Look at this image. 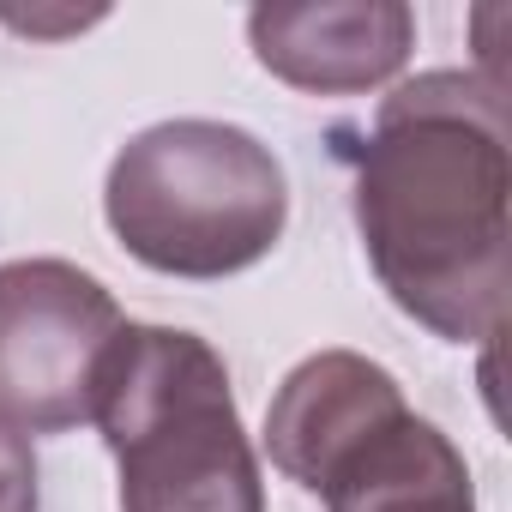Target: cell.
<instances>
[{
	"label": "cell",
	"instance_id": "cell-1",
	"mask_svg": "<svg viewBox=\"0 0 512 512\" xmlns=\"http://www.w3.org/2000/svg\"><path fill=\"white\" fill-rule=\"evenodd\" d=\"M500 73L404 79L356 151V229L380 290L446 344H494L512 290V151Z\"/></svg>",
	"mask_w": 512,
	"mask_h": 512
},
{
	"label": "cell",
	"instance_id": "cell-2",
	"mask_svg": "<svg viewBox=\"0 0 512 512\" xmlns=\"http://www.w3.org/2000/svg\"><path fill=\"white\" fill-rule=\"evenodd\" d=\"M103 217L145 272L217 284L284 241L290 181L247 127L181 115L133 133L103 181Z\"/></svg>",
	"mask_w": 512,
	"mask_h": 512
},
{
	"label": "cell",
	"instance_id": "cell-3",
	"mask_svg": "<svg viewBox=\"0 0 512 512\" xmlns=\"http://www.w3.org/2000/svg\"><path fill=\"white\" fill-rule=\"evenodd\" d=\"M121 470V512H266L223 356L181 326L127 320L91 416Z\"/></svg>",
	"mask_w": 512,
	"mask_h": 512
},
{
	"label": "cell",
	"instance_id": "cell-4",
	"mask_svg": "<svg viewBox=\"0 0 512 512\" xmlns=\"http://www.w3.org/2000/svg\"><path fill=\"white\" fill-rule=\"evenodd\" d=\"M121 326V302L85 266L7 260L0 266V422L19 434H73L79 422H91Z\"/></svg>",
	"mask_w": 512,
	"mask_h": 512
},
{
	"label": "cell",
	"instance_id": "cell-5",
	"mask_svg": "<svg viewBox=\"0 0 512 512\" xmlns=\"http://www.w3.org/2000/svg\"><path fill=\"white\" fill-rule=\"evenodd\" d=\"M247 43L290 91L362 97L410 67L416 13L404 0H278L247 13Z\"/></svg>",
	"mask_w": 512,
	"mask_h": 512
},
{
	"label": "cell",
	"instance_id": "cell-6",
	"mask_svg": "<svg viewBox=\"0 0 512 512\" xmlns=\"http://www.w3.org/2000/svg\"><path fill=\"white\" fill-rule=\"evenodd\" d=\"M404 386L392 368L356 356V350H320L296 362L266 410V452L272 464L320 494V482L392 416H404Z\"/></svg>",
	"mask_w": 512,
	"mask_h": 512
},
{
	"label": "cell",
	"instance_id": "cell-7",
	"mask_svg": "<svg viewBox=\"0 0 512 512\" xmlns=\"http://www.w3.org/2000/svg\"><path fill=\"white\" fill-rule=\"evenodd\" d=\"M326 512H476L464 452L416 410L368 434L326 482Z\"/></svg>",
	"mask_w": 512,
	"mask_h": 512
},
{
	"label": "cell",
	"instance_id": "cell-8",
	"mask_svg": "<svg viewBox=\"0 0 512 512\" xmlns=\"http://www.w3.org/2000/svg\"><path fill=\"white\" fill-rule=\"evenodd\" d=\"M0 512H37V452L31 434L0 422Z\"/></svg>",
	"mask_w": 512,
	"mask_h": 512
}]
</instances>
